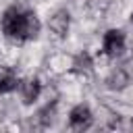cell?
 I'll return each instance as SVG.
<instances>
[{"mask_svg": "<svg viewBox=\"0 0 133 133\" xmlns=\"http://www.w3.org/2000/svg\"><path fill=\"white\" fill-rule=\"evenodd\" d=\"M48 27H50L52 33H56L58 37H66L69 27H71V15H69L64 8L56 10V12L48 19Z\"/></svg>", "mask_w": 133, "mask_h": 133, "instance_id": "cell-5", "label": "cell"}, {"mask_svg": "<svg viewBox=\"0 0 133 133\" xmlns=\"http://www.w3.org/2000/svg\"><path fill=\"white\" fill-rule=\"evenodd\" d=\"M2 33L10 39V42H29L35 39L39 35V19L35 17L33 10L29 8H21L17 4L8 6L2 12V21H0Z\"/></svg>", "mask_w": 133, "mask_h": 133, "instance_id": "cell-1", "label": "cell"}, {"mask_svg": "<svg viewBox=\"0 0 133 133\" xmlns=\"http://www.w3.org/2000/svg\"><path fill=\"white\" fill-rule=\"evenodd\" d=\"M94 125V114L89 110V106L85 104H77L71 112H69V127L73 131H87Z\"/></svg>", "mask_w": 133, "mask_h": 133, "instance_id": "cell-3", "label": "cell"}, {"mask_svg": "<svg viewBox=\"0 0 133 133\" xmlns=\"http://www.w3.org/2000/svg\"><path fill=\"white\" fill-rule=\"evenodd\" d=\"M125 44H127L125 31H121V29H108L104 33V39H102V52L108 58H116V56H121L125 52Z\"/></svg>", "mask_w": 133, "mask_h": 133, "instance_id": "cell-2", "label": "cell"}, {"mask_svg": "<svg viewBox=\"0 0 133 133\" xmlns=\"http://www.w3.org/2000/svg\"><path fill=\"white\" fill-rule=\"evenodd\" d=\"M104 83H106V87L112 89V91H123V89L129 85V73H127V69H125V66L112 69V71L108 73V77H106Z\"/></svg>", "mask_w": 133, "mask_h": 133, "instance_id": "cell-6", "label": "cell"}, {"mask_svg": "<svg viewBox=\"0 0 133 133\" xmlns=\"http://www.w3.org/2000/svg\"><path fill=\"white\" fill-rule=\"evenodd\" d=\"M19 91H21V98H23V104H33L39 94H42V83L37 77H27L23 81H19Z\"/></svg>", "mask_w": 133, "mask_h": 133, "instance_id": "cell-4", "label": "cell"}, {"mask_svg": "<svg viewBox=\"0 0 133 133\" xmlns=\"http://www.w3.org/2000/svg\"><path fill=\"white\" fill-rule=\"evenodd\" d=\"M54 114H56V102H52V104H46L39 112H37V116H35V121H37V127H42V129H48L50 125H52V121H54Z\"/></svg>", "mask_w": 133, "mask_h": 133, "instance_id": "cell-9", "label": "cell"}, {"mask_svg": "<svg viewBox=\"0 0 133 133\" xmlns=\"http://www.w3.org/2000/svg\"><path fill=\"white\" fill-rule=\"evenodd\" d=\"M131 23H133V12H131Z\"/></svg>", "mask_w": 133, "mask_h": 133, "instance_id": "cell-10", "label": "cell"}, {"mask_svg": "<svg viewBox=\"0 0 133 133\" xmlns=\"http://www.w3.org/2000/svg\"><path fill=\"white\" fill-rule=\"evenodd\" d=\"M19 87V77L12 66H0V94H10Z\"/></svg>", "mask_w": 133, "mask_h": 133, "instance_id": "cell-7", "label": "cell"}, {"mask_svg": "<svg viewBox=\"0 0 133 133\" xmlns=\"http://www.w3.org/2000/svg\"><path fill=\"white\" fill-rule=\"evenodd\" d=\"M71 71L77 73V75H91L94 71V58L89 52H79L73 62H71Z\"/></svg>", "mask_w": 133, "mask_h": 133, "instance_id": "cell-8", "label": "cell"}]
</instances>
